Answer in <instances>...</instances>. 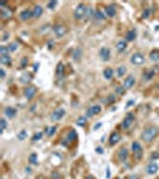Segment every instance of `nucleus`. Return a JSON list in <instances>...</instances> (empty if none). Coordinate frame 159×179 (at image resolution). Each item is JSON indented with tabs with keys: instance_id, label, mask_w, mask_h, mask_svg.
I'll use <instances>...</instances> for the list:
<instances>
[{
	"instance_id": "nucleus-1",
	"label": "nucleus",
	"mask_w": 159,
	"mask_h": 179,
	"mask_svg": "<svg viewBox=\"0 0 159 179\" xmlns=\"http://www.w3.org/2000/svg\"><path fill=\"white\" fill-rule=\"evenodd\" d=\"M158 135V129L156 127H148L144 130V133H142L141 137H142V140L146 141V142H151L154 137Z\"/></svg>"
},
{
	"instance_id": "nucleus-2",
	"label": "nucleus",
	"mask_w": 159,
	"mask_h": 179,
	"mask_svg": "<svg viewBox=\"0 0 159 179\" xmlns=\"http://www.w3.org/2000/svg\"><path fill=\"white\" fill-rule=\"evenodd\" d=\"M86 10H87V7L84 5V4H79L77 7H75V10H74V18L75 19H83L85 16H86Z\"/></svg>"
},
{
	"instance_id": "nucleus-3",
	"label": "nucleus",
	"mask_w": 159,
	"mask_h": 179,
	"mask_svg": "<svg viewBox=\"0 0 159 179\" xmlns=\"http://www.w3.org/2000/svg\"><path fill=\"white\" fill-rule=\"evenodd\" d=\"M132 149H133V153H134V157L137 158L138 160H140L142 158V154H144V151H142L141 144L139 142H133Z\"/></svg>"
},
{
	"instance_id": "nucleus-4",
	"label": "nucleus",
	"mask_w": 159,
	"mask_h": 179,
	"mask_svg": "<svg viewBox=\"0 0 159 179\" xmlns=\"http://www.w3.org/2000/svg\"><path fill=\"white\" fill-rule=\"evenodd\" d=\"M130 62L133 64H135V66H141V64L145 62V58H144V55L140 54V53L133 54L132 58H130Z\"/></svg>"
},
{
	"instance_id": "nucleus-5",
	"label": "nucleus",
	"mask_w": 159,
	"mask_h": 179,
	"mask_svg": "<svg viewBox=\"0 0 159 179\" xmlns=\"http://www.w3.org/2000/svg\"><path fill=\"white\" fill-rule=\"evenodd\" d=\"M36 92H37V88L35 86H33V85L28 86L24 90V94H25V97H26L28 99H33L34 97H35V94H36Z\"/></svg>"
},
{
	"instance_id": "nucleus-6",
	"label": "nucleus",
	"mask_w": 159,
	"mask_h": 179,
	"mask_svg": "<svg viewBox=\"0 0 159 179\" xmlns=\"http://www.w3.org/2000/svg\"><path fill=\"white\" fill-rule=\"evenodd\" d=\"M54 32L58 37H63L67 34V29L65 25H56V26H54Z\"/></svg>"
},
{
	"instance_id": "nucleus-7",
	"label": "nucleus",
	"mask_w": 159,
	"mask_h": 179,
	"mask_svg": "<svg viewBox=\"0 0 159 179\" xmlns=\"http://www.w3.org/2000/svg\"><path fill=\"white\" fill-rule=\"evenodd\" d=\"M134 84H135V79H134V77L128 75V77H127V78L124 79V83H123L122 87H123L124 90H129V88H132V87L134 86Z\"/></svg>"
},
{
	"instance_id": "nucleus-8",
	"label": "nucleus",
	"mask_w": 159,
	"mask_h": 179,
	"mask_svg": "<svg viewBox=\"0 0 159 179\" xmlns=\"http://www.w3.org/2000/svg\"><path fill=\"white\" fill-rule=\"evenodd\" d=\"M133 122H134V115L133 113H128V115L126 116V118L123 119V123H122V127L124 129L127 128H129L132 124H133Z\"/></svg>"
},
{
	"instance_id": "nucleus-9",
	"label": "nucleus",
	"mask_w": 159,
	"mask_h": 179,
	"mask_svg": "<svg viewBox=\"0 0 159 179\" xmlns=\"http://www.w3.org/2000/svg\"><path fill=\"white\" fill-rule=\"evenodd\" d=\"M99 112H101L99 105H92V106L89 108V110H87V117H93V116L98 115Z\"/></svg>"
},
{
	"instance_id": "nucleus-10",
	"label": "nucleus",
	"mask_w": 159,
	"mask_h": 179,
	"mask_svg": "<svg viewBox=\"0 0 159 179\" xmlns=\"http://www.w3.org/2000/svg\"><path fill=\"white\" fill-rule=\"evenodd\" d=\"M63 116H65V110H63V109H58L56 111L53 112L52 119H53L54 122H58V121H60Z\"/></svg>"
},
{
	"instance_id": "nucleus-11",
	"label": "nucleus",
	"mask_w": 159,
	"mask_h": 179,
	"mask_svg": "<svg viewBox=\"0 0 159 179\" xmlns=\"http://www.w3.org/2000/svg\"><path fill=\"white\" fill-rule=\"evenodd\" d=\"M99 56H101V59L103 61H108L110 59V50H109V48L103 47L102 49L99 50Z\"/></svg>"
},
{
	"instance_id": "nucleus-12",
	"label": "nucleus",
	"mask_w": 159,
	"mask_h": 179,
	"mask_svg": "<svg viewBox=\"0 0 159 179\" xmlns=\"http://www.w3.org/2000/svg\"><path fill=\"white\" fill-rule=\"evenodd\" d=\"M158 170H159V166L156 164V162H151V164L147 166V168H146V172L148 174H154V173H157Z\"/></svg>"
},
{
	"instance_id": "nucleus-13",
	"label": "nucleus",
	"mask_w": 159,
	"mask_h": 179,
	"mask_svg": "<svg viewBox=\"0 0 159 179\" xmlns=\"http://www.w3.org/2000/svg\"><path fill=\"white\" fill-rule=\"evenodd\" d=\"M120 140H121V135L118 134L117 132H115V133H113L110 135V144H115Z\"/></svg>"
},
{
	"instance_id": "nucleus-14",
	"label": "nucleus",
	"mask_w": 159,
	"mask_h": 179,
	"mask_svg": "<svg viewBox=\"0 0 159 179\" xmlns=\"http://www.w3.org/2000/svg\"><path fill=\"white\" fill-rule=\"evenodd\" d=\"M42 13H43L42 6L37 5V6H35V9H34V11H33V17H34V18H38V17H41V16H42Z\"/></svg>"
},
{
	"instance_id": "nucleus-15",
	"label": "nucleus",
	"mask_w": 159,
	"mask_h": 179,
	"mask_svg": "<svg viewBox=\"0 0 159 179\" xmlns=\"http://www.w3.org/2000/svg\"><path fill=\"white\" fill-rule=\"evenodd\" d=\"M105 13L108 17H114V16L116 14V10H115V6L110 5V6H107L105 7Z\"/></svg>"
},
{
	"instance_id": "nucleus-16",
	"label": "nucleus",
	"mask_w": 159,
	"mask_h": 179,
	"mask_svg": "<svg viewBox=\"0 0 159 179\" xmlns=\"http://www.w3.org/2000/svg\"><path fill=\"white\" fill-rule=\"evenodd\" d=\"M19 17H20L22 20H28L30 17H33V12H31L30 10H24V11L20 13Z\"/></svg>"
},
{
	"instance_id": "nucleus-17",
	"label": "nucleus",
	"mask_w": 159,
	"mask_h": 179,
	"mask_svg": "<svg viewBox=\"0 0 159 179\" xmlns=\"http://www.w3.org/2000/svg\"><path fill=\"white\" fill-rule=\"evenodd\" d=\"M126 48H127V43L124 42V41H118L117 44H116V49H117V52L122 53V52L126 50Z\"/></svg>"
},
{
	"instance_id": "nucleus-18",
	"label": "nucleus",
	"mask_w": 159,
	"mask_h": 179,
	"mask_svg": "<svg viewBox=\"0 0 159 179\" xmlns=\"http://www.w3.org/2000/svg\"><path fill=\"white\" fill-rule=\"evenodd\" d=\"M127 157H128V151H127L126 148L120 149V152H118V159H120L121 161H123V160L127 159Z\"/></svg>"
},
{
	"instance_id": "nucleus-19",
	"label": "nucleus",
	"mask_w": 159,
	"mask_h": 179,
	"mask_svg": "<svg viewBox=\"0 0 159 179\" xmlns=\"http://www.w3.org/2000/svg\"><path fill=\"white\" fill-rule=\"evenodd\" d=\"M5 115H6V117L12 118V117L16 116V110L13 108H6L5 109Z\"/></svg>"
},
{
	"instance_id": "nucleus-20",
	"label": "nucleus",
	"mask_w": 159,
	"mask_h": 179,
	"mask_svg": "<svg viewBox=\"0 0 159 179\" xmlns=\"http://www.w3.org/2000/svg\"><path fill=\"white\" fill-rule=\"evenodd\" d=\"M135 37H137V31H135V30H130V31L127 32L126 39H127V41H134Z\"/></svg>"
},
{
	"instance_id": "nucleus-21",
	"label": "nucleus",
	"mask_w": 159,
	"mask_h": 179,
	"mask_svg": "<svg viewBox=\"0 0 159 179\" xmlns=\"http://www.w3.org/2000/svg\"><path fill=\"white\" fill-rule=\"evenodd\" d=\"M0 62H1L3 64H7V66H10V63H11V58H10V55L0 56Z\"/></svg>"
},
{
	"instance_id": "nucleus-22",
	"label": "nucleus",
	"mask_w": 159,
	"mask_h": 179,
	"mask_svg": "<svg viewBox=\"0 0 159 179\" xmlns=\"http://www.w3.org/2000/svg\"><path fill=\"white\" fill-rule=\"evenodd\" d=\"M67 140L71 141V142H74L77 140V132H74V130H71L69 134L67 135Z\"/></svg>"
},
{
	"instance_id": "nucleus-23",
	"label": "nucleus",
	"mask_w": 159,
	"mask_h": 179,
	"mask_svg": "<svg viewBox=\"0 0 159 179\" xmlns=\"http://www.w3.org/2000/svg\"><path fill=\"white\" fill-rule=\"evenodd\" d=\"M63 71H65V67H63V64L60 62L58 63V67H56V75L58 77H62L63 75Z\"/></svg>"
},
{
	"instance_id": "nucleus-24",
	"label": "nucleus",
	"mask_w": 159,
	"mask_h": 179,
	"mask_svg": "<svg viewBox=\"0 0 159 179\" xmlns=\"http://www.w3.org/2000/svg\"><path fill=\"white\" fill-rule=\"evenodd\" d=\"M94 13H96V12L93 11L92 7H87V10H86V18H87V19L93 18V17H94Z\"/></svg>"
},
{
	"instance_id": "nucleus-25",
	"label": "nucleus",
	"mask_w": 159,
	"mask_h": 179,
	"mask_svg": "<svg viewBox=\"0 0 159 179\" xmlns=\"http://www.w3.org/2000/svg\"><path fill=\"white\" fill-rule=\"evenodd\" d=\"M1 16H3V18L7 19V18H10L11 16H12V12H11L9 9H3V11H1Z\"/></svg>"
},
{
	"instance_id": "nucleus-26",
	"label": "nucleus",
	"mask_w": 159,
	"mask_h": 179,
	"mask_svg": "<svg viewBox=\"0 0 159 179\" xmlns=\"http://www.w3.org/2000/svg\"><path fill=\"white\" fill-rule=\"evenodd\" d=\"M149 58H151V60H152V61H158V60H159V50L151 52Z\"/></svg>"
},
{
	"instance_id": "nucleus-27",
	"label": "nucleus",
	"mask_w": 159,
	"mask_h": 179,
	"mask_svg": "<svg viewBox=\"0 0 159 179\" xmlns=\"http://www.w3.org/2000/svg\"><path fill=\"white\" fill-rule=\"evenodd\" d=\"M113 74H114V71L111 69V68H105L104 69V78L105 79H111Z\"/></svg>"
},
{
	"instance_id": "nucleus-28",
	"label": "nucleus",
	"mask_w": 159,
	"mask_h": 179,
	"mask_svg": "<svg viewBox=\"0 0 159 179\" xmlns=\"http://www.w3.org/2000/svg\"><path fill=\"white\" fill-rule=\"evenodd\" d=\"M55 132H56V127H50V128H47V130H46V134H47V136H53L54 134H55Z\"/></svg>"
},
{
	"instance_id": "nucleus-29",
	"label": "nucleus",
	"mask_w": 159,
	"mask_h": 179,
	"mask_svg": "<svg viewBox=\"0 0 159 179\" xmlns=\"http://www.w3.org/2000/svg\"><path fill=\"white\" fill-rule=\"evenodd\" d=\"M126 71H127V68H126L124 66L118 67V69H117V77H118V78L123 77V75H124V73H126Z\"/></svg>"
},
{
	"instance_id": "nucleus-30",
	"label": "nucleus",
	"mask_w": 159,
	"mask_h": 179,
	"mask_svg": "<svg viewBox=\"0 0 159 179\" xmlns=\"http://www.w3.org/2000/svg\"><path fill=\"white\" fill-rule=\"evenodd\" d=\"M9 48H6L5 45L0 47V56H5V55H9Z\"/></svg>"
},
{
	"instance_id": "nucleus-31",
	"label": "nucleus",
	"mask_w": 159,
	"mask_h": 179,
	"mask_svg": "<svg viewBox=\"0 0 159 179\" xmlns=\"http://www.w3.org/2000/svg\"><path fill=\"white\" fill-rule=\"evenodd\" d=\"M29 160H30V162L33 165H37V155L34 153V154H31L30 155V158H29Z\"/></svg>"
},
{
	"instance_id": "nucleus-32",
	"label": "nucleus",
	"mask_w": 159,
	"mask_h": 179,
	"mask_svg": "<svg viewBox=\"0 0 159 179\" xmlns=\"http://www.w3.org/2000/svg\"><path fill=\"white\" fill-rule=\"evenodd\" d=\"M94 17H96L97 19H103V18H104V14L102 13V11L97 10V11H96V13H94Z\"/></svg>"
},
{
	"instance_id": "nucleus-33",
	"label": "nucleus",
	"mask_w": 159,
	"mask_h": 179,
	"mask_svg": "<svg viewBox=\"0 0 159 179\" xmlns=\"http://www.w3.org/2000/svg\"><path fill=\"white\" fill-rule=\"evenodd\" d=\"M30 79H31V78H30V75L28 74V73H25V74L20 78V81H23V83H26V81H29Z\"/></svg>"
},
{
	"instance_id": "nucleus-34",
	"label": "nucleus",
	"mask_w": 159,
	"mask_h": 179,
	"mask_svg": "<svg viewBox=\"0 0 159 179\" xmlns=\"http://www.w3.org/2000/svg\"><path fill=\"white\" fill-rule=\"evenodd\" d=\"M25 137H26V132H25V130H22L20 134H18V139L19 140H24Z\"/></svg>"
},
{
	"instance_id": "nucleus-35",
	"label": "nucleus",
	"mask_w": 159,
	"mask_h": 179,
	"mask_svg": "<svg viewBox=\"0 0 159 179\" xmlns=\"http://www.w3.org/2000/svg\"><path fill=\"white\" fill-rule=\"evenodd\" d=\"M0 123H1V128H0V133H3L4 130H5V128H6V121H5V119H1V121H0Z\"/></svg>"
},
{
	"instance_id": "nucleus-36",
	"label": "nucleus",
	"mask_w": 159,
	"mask_h": 179,
	"mask_svg": "<svg viewBox=\"0 0 159 179\" xmlns=\"http://www.w3.org/2000/svg\"><path fill=\"white\" fill-rule=\"evenodd\" d=\"M58 5V1H50V3H48V7L50 10H53V9H55V6Z\"/></svg>"
},
{
	"instance_id": "nucleus-37",
	"label": "nucleus",
	"mask_w": 159,
	"mask_h": 179,
	"mask_svg": "<svg viewBox=\"0 0 159 179\" xmlns=\"http://www.w3.org/2000/svg\"><path fill=\"white\" fill-rule=\"evenodd\" d=\"M17 47H18L17 43H12V44L9 47V50H10V52H14L16 49H17Z\"/></svg>"
},
{
	"instance_id": "nucleus-38",
	"label": "nucleus",
	"mask_w": 159,
	"mask_h": 179,
	"mask_svg": "<svg viewBox=\"0 0 159 179\" xmlns=\"http://www.w3.org/2000/svg\"><path fill=\"white\" fill-rule=\"evenodd\" d=\"M85 121H86V117H80L78 119V124L79 125H84L85 124Z\"/></svg>"
},
{
	"instance_id": "nucleus-39",
	"label": "nucleus",
	"mask_w": 159,
	"mask_h": 179,
	"mask_svg": "<svg viewBox=\"0 0 159 179\" xmlns=\"http://www.w3.org/2000/svg\"><path fill=\"white\" fill-rule=\"evenodd\" d=\"M42 137V133H38V134H36L34 137H33V141H37V140H39Z\"/></svg>"
},
{
	"instance_id": "nucleus-40",
	"label": "nucleus",
	"mask_w": 159,
	"mask_h": 179,
	"mask_svg": "<svg viewBox=\"0 0 159 179\" xmlns=\"http://www.w3.org/2000/svg\"><path fill=\"white\" fill-rule=\"evenodd\" d=\"M148 16H149V10L146 9V10L144 11V13H142V17H144V18H148Z\"/></svg>"
},
{
	"instance_id": "nucleus-41",
	"label": "nucleus",
	"mask_w": 159,
	"mask_h": 179,
	"mask_svg": "<svg viewBox=\"0 0 159 179\" xmlns=\"http://www.w3.org/2000/svg\"><path fill=\"white\" fill-rule=\"evenodd\" d=\"M4 77H5V71H4L3 68H1V69H0V78H1V79H3Z\"/></svg>"
},
{
	"instance_id": "nucleus-42",
	"label": "nucleus",
	"mask_w": 159,
	"mask_h": 179,
	"mask_svg": "<svg viewBox=\"0 0 159 179\" xmlns=\"http://www.w3.org/2000/svg\"><path fill=\"white\" fill-rule=\"evenodd\" d=\"M123 90H124L123 87H118V88L116 90V91H117L118 93H120V94H123V93H122V92H123Z\"/></svg>"
},
{
	"instance_id": "nucleus-43",
	"label": "nucleus",
	"mask_w": 159,
	"mask_h": 179,
	"mask_svg": "<svg viewBox=\"0 0 159 179\" xmlns=\"http://www.w3.org/2000/svg\"><path fill=\"white\" fill-rule=\"evenodd\" d=\"M26 66V59H23V61H22V67L24 68Z\"/></svg>"
},
{
	"instance_id": "nucleus-44",
	"label": "nucleus",
	"mask_w": 159,
	"mask_h": 179,
	"mask_svg": "<svg viewBox=\"0 0 159 179\" xmlns=\"http://www.w3.org/2000/svg\"><path fill=\"white\" fill-rule=\"evenodd\" d=\"M133 104H134V102H133V100H129V102H128V104H127V106H132Z\"/></svg>"
},
{
	"instance_id": "nucleus-45",
	"label": "nucleus",
	"mask_w": 159,
	"mask_h": 179,
	"mask_svg": "<svg viewBox=\"0 0 159 179\" xmlns=\"http://www.w3.org/2000/svg\"><path fill=\"white\" fill-rule=\"evenodd\" d=\"M129 179H139V178H138L137 176H130V177H129Z\"/></svg>"
},
{
	"instance_id": "nucleus-46",
	"label": "nucleus",
	"mask_w": 159,
	"mask_h": 179,
	"mask_svg": "<svg viewBox=\"0 0 159 179\" xmlns=\"http://www.w3.org/2000/svg\"><path fill=\"white\" fill-rule=\"evenodd\" d=\"M37 67H38V63H35V66H34V69L36 71V69H37Z\"/></svg>"
},
{
	"instance_id": "nucleus-47",
	"label": "nucleus",
	"mask_w": 159,
	"mask_h": 179,
	"mask_svg": "<svg viewBox=\"0 0 159 179\" xmlns=\"http://www.w3.org/2000/svg\"><path fill=\"white\" fill-rule=\"evenodd\" d=\"M96 151H97V152H98V153H102V148H99V147H98V148H97V149H96Z\"/></svg>"
},
{
	"instance_id": "nucleus-48",
	"label": "nucleus",
	"mask_w": 159,
	"mask_h": 179,
	"mask_svg": "<svg viewBox=\"0 0 159 179\" xmlns=\"http://www.w3.org/2000/svg\"><path fill=\"white\" fill-rule=\"evenodd\" d=\"M86 179H94L92 176H89V177H86Z\"/></svg>"
},
{
	"instance_id": "nucleus-49",
	"label": "nucleus",
	"mask_w": 159,
	"mask_h": 179,
	"mask_svg": "<svg viewBox=\"0 0 159 179\" xmlns=\"http://www.w3.org/2000/svg\"><path fill=\"white\" fill-rule=\"evenodd\" d=\"M1 179H4V178H1Z\"/></svg>"
},
{
	"instance_id": "nucleus-50",
	"label": "nucleus",
	"mask_w": 159,
	"mask_h": 179,
	"mask_svg": "<svg viewBox=\"0 0 159 179\" xmlns=\"http://www.w3.org/2000/svg\"><path fill=\"white\" fill-rule=\"evenodd\" d=\"M56 179H58V178H56ZM59 179H60V178H59Z\"/></svg>"
},
{
	"instance_id": "nucleus-51",
	"label": "nucleus",
	"mask_w": 159,
	"mask_h": 179,
	"mask_svg": "<svg viewBox=\"0 0 159 179\" xmlns=\"http://www.w3.org/2000/svg\"><path fill=\"white\" fill-rule=\"evenodd\" d=\"M41 179H42V178H41Z\"/></svg>"
}]
</instances>
